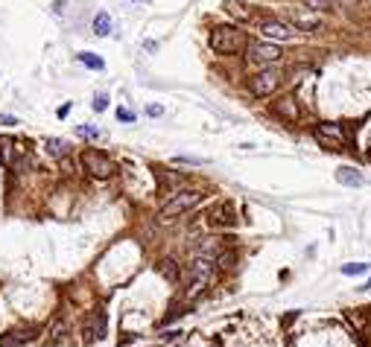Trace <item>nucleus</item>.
<instances>
[{
  "mask_svg": "<svg viewBox=\"0 0 371 347\" xmlns=\"http://www.w3.org/2000/svg\"><path fill=\"white\" fill-rule=\"evenodd\" d=\"M339 3H342V6H357L360 0H339Z\"/></svg>",
  "mask_w": 371,
  "mask_h": 347,
  "instance_id": "bb28decb",
  "label": "nucleus"
},
{
  "mask_svg": "<svg viewBox=\"0 0 371 347\" xmlns=\"http://www.w3.org/2000/svg\"><path fill=\"white\" fill-rule=\"evenodd\" d=\"M15 123H18V117H9V114L0 117V125H15Z\"/></svg>",
  "mask_w": 371,
  "mask_h": 347,
  "instance_id": "b1692460",
  "label": "nucleus"
},
{
  "mask_svg": "<svg viewBox=\"0 0 371 347\" xmlns=\"http://www.w3.org/2000/svg\"><path fill=\"white\" fill-rule=\"evenodd\" d=\"M272 114L281 117V120H287V123H298L301 120V105L295 97H278L275 102H272Z\"/></svg>",
  "mask_w": 371,
  "mask_h": 347,
  "instance_id": "6e6552de",
  "label": "nucleus"
},
{
  "mask_svg": "<svg viewBox=\"0 0 371 347\" xmlns=\"http://www.w3.org/2000/svg\"><path fill=\"white\" fill-rule=\"evenodd\" d=\"M85 333H88V341H94V338H102L105 333H109V318H105V309H97L91 312V318H88V327H85Z\"/></svg>",
  "mask_w": 371,
  "mask_h": 347,
  "instance_id": "9b49d317",
  "label": "nucleus"
},
{
  "mask_svg": "<svg viewBox=\"0 0 371 347\" xmlns=\"http://www.w3.org/2000/svg\"><path fill=\"white\" fill-rule=\"evenodd\" d=\"M105 105H109V97H105V94H100V97L94 99V111H105Z\"/></svg>",
  "mask_w": 371,
  "mask_h": 347,
  "instance_id": "5701e85b",
  "label": "nucleus"
},
{
  "mask_svg": "<svg viewBox=\"0 0 371 347\" xmlns=\"http://www.w3.org/2000/svg\"><path fill=\"white\" fill-rule=\"evenodd\" d=\"M245 56L257 64H275V62H281L284 50L275 41H263V44H249V53Z\"/></svg>",
  "mask_w": 371,
  "mask_h": 347,
  "instance_id": "423d86ee",
  "label": "nucleus"
},
{
  "mask_svg": "<svg viewBox=\"0 0 371 347\" xmlns=\"http://www.w3.org/2000/svg\"><path fill=\"white\" fill-rule=\"evenodd\" d=\"M199 202H202V193H199V190H181V193H175V196H172L170 202L161 207V219H175V216L193 210Z\"/></svg>",
  "mask_w": 371,
  "mask_h": 347,
  "instance_id": "7ed1b4c3",
  "label": "nucleus"
},
{
  "mask_svg": "<svg viewBox=\"0 0 371 347\" xmlns=\"http://www.w3.org/2000/svg\"><path fill=\"white\" fill-rule=\"evenodd\" d=\"M38 338V330L36 327H21V330H12L6 336H0V347H21V344H29Z\"/></svg>",
  "mask_w": 371,
  "mask_h": 347,
  "instance_id": "1a4fd4ad",
  "label": "nucleus"
},
{
  "mask_svg": "<svg viewBox=\"0 0 371 347\" xmlns=\"http://www.w3.org/2000/svg\"><path fill=\"white\" fill-rule=\"evenodd\" d=\"M79 160H82V167L88 169L94 178H111L114 172H117V167H114V160L109 158V155H102V152H97V149H85L79 155Z\"/></svg>",
  "mask_w": 371,
  "mask_h": 347,
  "instance_id": "20e7f679",
  "label": "nucleus"
},
{
  "mask_svg": "<svg viewBox=\"0 0 371 347\" xmlns=\"http://www.w3.org/2000/svg\"><path fill=\"white\" fill-rule=\"evenodd\" d=\"M146 111H149V114H152V117H158V114H161V111H164V108H161V105H149V108H146Z\"/></svg>",
  "mask_w": 371,
  "mask_h": 347,
  "instance_id": "a878e982",
  "label": "nucleus"
},
{
  "mask_svg": "<svg viewBox=\"0 0 371 347\" xmlns=\"http://www.w3.org/2000/svg\"><path fill=\"white\" fill-rule=\"evenodd\" d=\"M76 134H79V137H97V129H91V125H79V129H76Z\"/></svg>",
  "mask_w": 371,
  "mask_h": 347,
  "instance_id": "4be33fe9",
  "label": "nucleus"
},
{
  "mask_svg": "<svg viewBox=\"0 0 371 347\" xmlns=\"http://www.w3.org/2000/svg\"><path fill=\"white\" fill-rule=\"evenodd\" d=\"M281 85V73L278 67H263L260 73H254L249 79V94L252 97H272V90Z\"/></svg>",
  "mask_w": 371,
  "mask_h": 347,
  "instance_id": "39448f33",
  "label": "nucleus"
},
{
  "mask_svg": "<svg viewBox=\"0 0 371 347\" xmlns=\"http://www.w3.org/2000/svg\"><path fill=\"white\" fill-rule=\"evenodd\" d=\"M210 271H214V263L210 257H196L190 266V295H196L199 289H205L210 280Z\"/></svg>",
  "mask_w": 371,
  "mask_h": 347,
  "instance_id": "0eeeda50",
  "label": "nucleus"
},
{
  "mask_svg": "<svg viewBox=\"0 0 371 347\" xmlns=\"http://www.w3.org/2000/svg\"><path fill=\"white\" fill-rule=\"evenodd\" d=\"M313 137H316L322 146L327 149H345V146H351V134L345 132V125L339 123H319L313 129Z\"/></svg>",
  "mask_w": 371,
  "mask_h": 347,
  "instance_id": "f03ea898",
  "label": "nucleus"
},
{
  "mask_svg": "<svg viewBox=\"0 0 371 347\" xmlns=\"http://www.w3.org/2000/svg\"><path fill=\"white\" fill-rule=\"evenodd\" d=\"M336 181L345 184V187H360L362 175L357 172V169H351V167H342V169H336Z\"/></svg>",
  "mask_w": 371,
  "mask_h": 347,
  "instance_id": "ddd939ff",
  "label": "nucleus"
},
{
  "mask_svg": "<svg viewBox=\"0 0 371 347\" xmlns=\"http://www.w3.org/2000/svg\"><path fill=\"white\" fill-rule=\"evenodd\" d=\"M368 268V263H348V266H342V275L345 277H357V275H362Z\"/></svg>",
  "mask_w": 371,
  "mask_h": 347,
  "instance_id": "6ab92c4d",
  "label": "nucleus"
},
{
  "mask_svg": "<svg viewBox=\"0 0 371 347\" xmlns=\"http://www.w3.org/2000/svg\"><path fill=\"white\" fill-rule=\"evenodd\" d=\"M44 146H47V152H50L53 158H64V155L70 152V146H67V140H59V137H50V140H47Z\"/></svg>",
  "mask_w": 371,
  "mask_h": 347,
  "instance_id": "dca6fc26",
  "label": "nucleus"
},
{
  "mask_svg": "<svg viewBox=\"0 0 371 347\" xmlns=\"http://www.w3.org/2000/svg\"><path fill=\"white\" fill-rule=\"evenodd\" d=\"M208 225L210 228H234L237 225V213L231 205H217L208 216Z\"/></svg>",
  "mask_w": 371,
  "mask_h": 347,
  "instance_id": "9d476101",
  "label": "nucleus"
},
{
  "mask_svg": "<svg viewBox=\"0 0 371 347\" xmlns=\"http://www.w3.org/2000/svg\"><path fill=\"white\" fill-rule=\"evenodd\" d=\"M290 21L295 24V27L307 29V32H316V29H319V21H316V18H310V15H301V12H295V9L290 12Z\"/></svg>",
  "mask_w": 371,
  "mask_h": 347,
  "instance_id": "4468645a",
  "label": "nucleus"
},
{
  "mask_svg": "<svg viewBox=\"0 0 371 347\" xmlns=\"http://www.w3.org/2000/svg\"><path fill=\"white\" fill-rule=\"evenodd\" d=\"M304 6L313 12H330L333 9V0H304Z\"/></svg>",
  "mask_w": 371,
  "mask_h": 347,
  "instance_id": "a211bd4d",
  "label": "nucleus"
},
{
  "mask_svg": "<svg viewBox=\"0 0 371 347\" xmlns=\"http://www.w3.org/2000/svg\"><path fill=\"white\" fill-rule=\"evenodd\" d=\"M117 120H123V123H135V114H132L129 108H117Z\"/></svg>",
  "mask_w": 371,
  "mask_h": 347,
  "instance_id": "412c9836",
  "label": "nucleus"
},
{
  "mask_svg": "<svg viewBox=\"0 0 371 347\" xmlns=\"http://www.w3.org/2000/svg\"><path fill=\"white\" fill-rule=\"evenodd\" d=\"M208 44L217 56H237L245 50V35L237 27H214Z\"/></svg>",
  "mask_w": 371,
  "mask_h": 347,
  "instance_id": "f257e3e1",
  "label": "nucleus"
},
{
  "mask_svg": "<svg viewBox=\"0 0 371 347\" xmlns=\"http://www.w3.org/2000/svg\"><path fill=\"white\" fill-rule=\"evenodd\" d=\"M260 32L269 41H290L292 38V29L284 21H260Z\"/></svg>",
  "mask_w": 371,
  "mask_h": 347,
  "instance_id": "f8f14e48",
  "label": "nucleus"
},
{
  "mask_svg": "<svg viewBox=\"0 0 371 347\" xmlns=\"http://www.w3.org/2000/svg\"><path fill=\"white\" fill-rule=\"evenodd\" d=\"M161 271H164L167 277H170V280H179V271H175V266H172V260H164Z\"/></svg>",
  "mask_w": 371,
  "mask_h": 347,
  "instance_id": "aec40b11",
  "label": "nucleus"
},
{
  "mask_svg": "<svg viewBox=\"0 0 371 347\" xmlns=\"http://www.w3.org/2000/svg\"><path fill=\"white\" fill-rule=\"evenodd\" d=\"M53 12H56V15H62V12H64V0H56V3H53Z\"/></svg>",
  "mask_w": 371,
  "mask_h": 347,
  "instance_id": "393cba45",
  "label": "nucleus"
},
{
  "mask_svg": "<svg viewBox=\"0 0 371 347\" xmlns=\"http://www.w3.org/2000/svg\"><path fill=\"white\" fill-rule=\"evenodd\" d=\"M79 62L85 64V67H91V70H102V67H105V62L94 53H79Z\"/></svg>",
  "mask_w": 371,
  "mask_h": 347,
  "instance_id": "f3484780",
  "label": "nucleus"
},
{
  "mask_svg": "<svg viewBox=\"0 0 371 347\" xmlns=\"http://www.w3.org/2000/svg\"><path fill=\"white\" fill-rule=\"evenodd\" d=\"M94 32L100 38H105L111 32V18H109V12H97V18H94Z\"/></svg>",
  "mask_w": 371,
  "mask_h": 347,
  "instance_id": "2eb2a0df",
  "label": "nucleus"
}]
</instances>
